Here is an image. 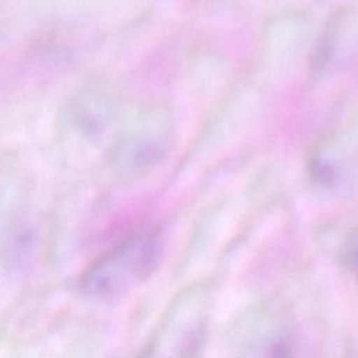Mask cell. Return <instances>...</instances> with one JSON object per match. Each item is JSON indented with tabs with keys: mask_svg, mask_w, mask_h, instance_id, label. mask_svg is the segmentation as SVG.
Wrapping results in <instances>:
<instances>
[{
	"mask_svg": "<svg viewBox=\"0 0 358 358\" xmlns=\"http://www.w3.org/2000/svg\"><path fill=\"white\" fill-rule=\"evenodd\" d=\"M162 246L151 234L133 235L99 256L81 275L80 291L92 299H116L159 267Z\"/></svg>",
	"mask_w": 358,
	"mask_h": 358,
	"instance_id": "6da1fadb",
	"label": "cell"
},
{
	"mask_svg": "<svg viewBox=\"0 0 358 358\" xmlns=\"http://www.w3.org/2000/svg\"><path fill=\"white\" fill-rule=\"evenodd\" d=\"M171 144V129L154 112L134 117L110 145L108 164L120 180L140 179L164 161Z\"/></svg>",
	"mask_w": 358,
	"mask_h": 358,
	"instance_id": "7a4b0ae2",
	"label": "cell"
},
{
	"mask_svg": "<svg viewBox=\"0 0 358 358\" xmlns=\"http://www.w3.org/2000/svg\"><path fill=\"white\" fill-rule=\"evenodd\" d=\"M116 113L117 99L112 88L101 80H90L69 95L62 119L76 136L96 140L112 124Z\"/></svg>",
	"mask_w": 358,
	"mask_h": 358,
	"instance_id": "3957f363",
	"label": "cell"
},
{
	"mask_svg": "<svg viewBox=\"0 0 358 358\" xmlns=\"http://www.w3.org/2000/svg\"><path fill=\"white\" fill-rule=\"evenodd\" d=\"M248 358H301V345L292 333L275 330L255 343Z\"/></svg>",
	"mask_w": 358,
	"mask_h": 358,
	"instance_id": "277c9868",
	"label": "cell"
},
{
	"mask_svg": "<svg viewBox=\"0 0 358 358\" xmlns=\"http://www.w3.org/2000/svg\"><path fill=\"white\" fill-rule=\"evenodd\" d=\"M341 262L350 274L358 281V229L345 241L341 250Z\"/></svg>",
	"mask_w": 358,
	"mask_h": 358,
	"instance_id": "5b68a950",
	"label": "cell"
}]
</instances>
